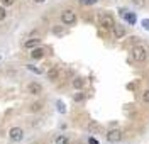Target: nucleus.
I'll return each instance as SVG.
<instances>
[{"label": "nucleus", "instance_id": "17", "mask_svg": "<svg viewBox=\"0 0 149 144\" xmlns=\"http://www.w3.org/2000/svg\"><path fill=\"white\" fill-rule=\"evenodd\" d=\"M5 17H7V12H5L3 7H0V20H3Z\"/></svg>", "mask_w": 149, "mask_h": 144}, {"label": "nucleus", "instance_id": "16", "mask_svg": "<svg viewBox=\"0 0 149 144\" xmlns=\"http://www.w3.org/2000/svg\"><path fill=\"white\" fill-rule=\"evenodd\" d=\"M80 2H81L83 5H93V3H97L98 0H80Z\"/></svg>", "mask_w": 149, "mask_h": 144}, {"label": "nucleus", "instance_id": "25", "mask_svg": "<svg viewBox=\"0 0 149 144\" xmlns=\"http://www.w3.org/2000/svg\"><path fill=\"white\" fill-rule=\"evenodd\" d=\"M74 100H76V102H80V100H83V95H81V93H78V95H74Z\"/></svg>", "mask_w": 149, "mask_h": 144}, {"label": "nucleus", "instance_id": "7", "mask_svg": "<svg viewBox=\"0 0 149 144\" xmlns=\"http://www.w3.org/2000/svg\"><path fill=\"white\" fill-rule=\"evenodd\" d=\"M113 34H115V38L117 39H120V38H124L125 36V29H124V26H113Z\"/></svg>", "mask_w": 149, "mask_h": 144}, {"label": "nucleus", "instance_id": "1", "mask_svg": "<svg viewBox=\"0 0 149 144\" xmlns=\"http://www.w3.org/2000/svg\"><path fill=\"white\" fill-rule=\"evenodd\" d=\"M149 53H148V48L144 46V44H137V46H134L132 49V58L137 61V63H144L146 59H148Z\"/></svg>", "mask_w": 149, "mask_h": 144}, {"label": "nucleus", "instance_id": "5", "mask_svg": "<svg viewBox=\"0 0 149 144\" xmlns=\"http://www.w3.org/2000/svg\"><path fill=\"white\" fill-rule=\"evenodd\" d=\"M9 137L12 141L19 143V141H22V137H24V131H22L20 127H12L9 131Z\"/></svg>", "mask_w": 149, "mask_h": 144}, {"label": "nucleus", "instance_id": "9", "mask_svg": "<svg viewBox=\"0 0 149 144\" xmlns=\"http://www.w3.org/2000/svg\"><path fill=\"white\" fill-rule=\"evenodd\" d=\"M31 56L34 58V59H41V58L44 56V49H41V48H36V49H32V53H31Z\"/></svg>", "mask_w": 149, "mask_h": 144}, {"label": "nucleus", "instance_id": "4", "mask_svg": "<svg viewBox=\"0 0 149 144\" xmlns=\"http://www.w3.org/2000/svg\"><path fill=\"white\" fill-rule=\"evenodd\" d=\"M122 137H124V134H122V131H119V129H112V131L107 132V141L109 143H120Z\"/></svg>", "mask_w": 149, "mask_h": 144}, {"label": "nucleus", "instance_id": "2", "mask_svg": "<svg viewBox=\"0 0 149 144\" xmlns=\"http://www.w3.org/2000/svg\"><path fill=\"white\" fill-rule=\"evenodd\" d=\"M61 22L65 26H73L74 22H76V14H74L73 10H65L61 14Z\"/></svg>", "mask_w": 149, "mask_h": 144}, {"label": "nucleus", "instance_id": "8", "mask_svg": "<svg viewBox=\"0 0 149 144\" xmlns=\"http://www.w3.org/2000/svg\"><path fill=\"white\" fill-rule=\"evenodd\" d=\"M122 17L127 20L129 24H136V14H134V12H129V10H125V14H124Z\"/></svg>", "mask_w": 149, "mask_h": 144}, {"label": "nucleus", "instance_id": "10", "mask_svg": "<svg viewBox=\"0 0 149 144\" xmlns=\"http://www.w3.org/2000/svg\"><path fill=\"white\" fill-rule=\"evenodd\" d=\"M39 41H41V39H29V41H26V44H24V48H27V49H32V48H36L37 44H39Z\"/></svg>", "mask_w": 149, "mask_h": 144}, {"label": "nucleus", "instance_id": "12", "mask_svg": "<svg viewBox=\"0 0 149 144\" xmlns=\"http://www.w3.org/2000/svg\"><path fill=\"white\" fill-rule=\"evenodd\" d=\"M83 83H85V81L81 80V78H76V80L73 81V86L76 88V90H80V88H83Z\"/></svg>", "mask_w": 149, "mask_h": 144}, {"label": "nucleus", "instance_id": "18", "mask_svg": "<svg viewBox=\"0 0 149 144\" xmlns=\"http://www.w3.org/2000/svg\"><path fill=\"white\" fill-rule=\"evenodd\" d=\"M142 100H144V102H148V104H149V90H146V92L142 93Z\"/></svg>", "mask_w": 149, "mask_h": 144}, {"label": "nucleus", "instance_id": "14", "mask_svg": "<svg viewBox=\"0 0 149 144\" xmlns=\"http://www.w3.org/2000/svg\"><path fill=\"white\" fill-rule=\"evenodd\" d=\"M68 137L66 136H59V137H56V144H68Z\"/></svg>", "mask_w": 149, "mask_h": 144}, {"label": "nucleus", "instance_id": "19", "mask_svg": "<svg viewBox=\"0 0 149 144\" xmlns=\"http://www.w3.org/2000/svg\"><path fill=\"white\" fill-rule=\"evenodd\" d=\"M58 109H59V112L63 114V112H66V109H65V105H63V102H58Z\"/></svg>", "mask_w": 149, "mask_h": 144}, {"label": "nucleus", "instance_id": "20", "mask_svg": "<svg viewBox=\"0 0 149 144\" xmlns=\"http://www.w3.org/2000/svg\"><path fill=\"white\" fill-rule=\"evenodd\" d=\"M142 27L146 29V31H149V19H144V20H142Z\"/></svg>", "mask_w": 149, "mask_h": 144}, {"label": "nucleus", "instance_id": "21", "mask_svg": "<svg viewBox=\"0 0 149 144\" xmlns=\"http://www.w3.org/2000/svg\"><path fill=\"white\" fill-rule=\"evenodd\" d=\"M39 109H41V104H34V105L31 107V110H32V112H36V110H39Z\"/></svg>", "mask_w": 149, "mask_h": 144}, {"label": "nucleus", "instance_id": "15", "mask_svg": "<svg viewBox=\"0 0 149 144\" xmlns=\"http://www.w3.org/2000/svg\"><path fill=\"white\" fill-rule=\"evenodd\" d=\"M0 2H2V5H3V7H10V5H14V2H15V0H0Z\"/></svg>", "mask_w": 149, "mask_h": 144}, {"label": "nucleus", "instance_id": "26", "mask_svg": "<svg viewBox=\"0 0 149 144\" xmlns=\"http://www.w3.org/2000/svg\"><path fill=\"white\" fill-rule=\"evenodd\" d=\"M34 2H36V3H44L46 0H34Z\"/></svg>", "mask_w": 149, "mask_h": 144}, {"label": "nucleus", "instance_id": "22", "mask_svg": "<svg viewBox=\"0 0 149 144\" xmlns=\"http://www.w3.org/2000/svg\"><path fill=\"white\" fill-rule=\"evenodd\" d=\"M90 131H98V125L95 124V122H92L90 124Z\"/></svg>", "mask_w": 149, "mask_h": 144}, {"label": "nucleus", "instance_id": "13", "mask_svg": "<svg viewBox=\"0 0 149 144\" xmlns=\"http://www.w3.org/2000/svg\"><path fill=\"white\" fill-rule=\"evenodd\" d=\"M132 3L136 7H146L148 5V0H132Z\"/></svg>", "mask_w": 149, "mask_h": 144}, {"label": "nucleus", "instance_id": "3", "mask_svg": "<svg viewBox=\"0 0 149 144\" xmlns=\"http://www.w3.org/2000/svg\"><path fill=\"white\" fill-rule=\"evenodd\" d=\"M100 26H102V29H105V31H110V29H113V26H115L113 17H112L110 14H103L102 17H100Z\"/></svg>", "mask_w": 149, "mask_h": 144}, {"label": "nucleus", "instance_id": "24", "mask_svg": "<svg viewBox=\"0 0 149 144\" xmlns=\"http://www.w3.org/2000/svg\"><path fill=\"white\" fill-rule=\"evenodd\" d=\"M88 144H98V141H97L95 137H90V139H88Z\"/></svg>", "mask_w": 149, "mask_h": 144}, {"label": "nucleus", "instance_id": "6", "mask_svg": "<svg viewBox=\"0 0 149 144\" xmlns=\"http://www.w3.org/2000/svg\"><path fill=\"white\" fill-rule=\"evenodd\" d=\"M27 90H29L31 95H39V93L42 92V86L39 85V83H31V85L27 86Z\"/></svg>", "mask_w": 149, "mask_h": 144}, {"label": "nucleus", "instance_id": "11", "mask_svg": "<svg viewBox=\"0 0 149 144\" xmlns=\"http://www.w3.org/2000/svg\"><path fill=\"white\" fill-rule=\"evenodd\" d=\"M58 75H59V71H58L56 68H53V70H49V71H47V77H49V80H56V78H58Z\"/></svg>", "mask_w": 149, "mask_h": 144}, {"label": "nucleus", "instance_id": "23", "mask_svg": "<svg viewBox=\"0 0 149 144\" xmlns=\"http://www.w3.org/2000/svg\"><path fill=\"white\" fill-rule=\"evenodd\" d=\"M29 70H32V71H36V73H42V70H41V68H34V66H29Z\"/></svg>", "mask_w": 149, "mask_h": 144}]
</instances>
